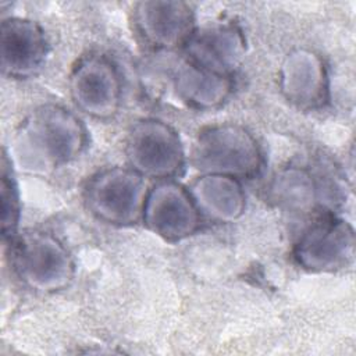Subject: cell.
Instances as JSON below:
<instances>
[{"label":"cell","mask_w":356,"mask_h":356,"mask_svg":"<svg viewBox=\"0 0 356 356\" xmlns=\"http://www.w3.org/2000/svg\"><path fill=\"white\" fill-rule=\"evenodd\" d=\"M82 120L64 106L46 103L35 107L14 136V156L26 171L49 174L76 160L88 146Z\"/></svg>","instance_id":"obj_1"},{"label":"cell","mask_w":356,"mask_h":356,"mask_svg":"<svg viewBox=\"0 0 356 356\" xmlns=\"http://www.w3.org/2000/svg\"><path fill=\"white\" fill-rule=\"evenodd\" d=\"M191 163L200 174H217L238 181L252 179L264 165L261 146L245 127L234 122L203 128L193 142Z\"/></svg>","instance_id":"obj_2"},{"label":"cell","mask_w":356,"mask_h":356,"mask_svg":"<svg viewBox=\"0 0 356 356\" xmlns=\"http://www.w3.org/2000/svg\"><path fill=\"white\" fill-rule=\"evenodd\" d=\"M10 241V261L19 281L40 293L67 289L75 277V261L67 246L40 229L17 232Z\"/></svg>","instance_id":"obj_3"},{"label":"cell","mask_w":356,"mask_h":356,"mask_svg":"<svg viewBox=\"0 0 356 356\" xmlns=\"http://www.w3.org/2000/svg\"><path fill=\"white\" fill-rule=\"evenodd\" d=\"M131 167H107L95 172L83 188V202L99 221L114 227L142 222L149 188Z\"/></svg>","instance_id":"obj_4"},{"label":"cell","mask_w":356,"mask_h":356,"mask_svg":"<svg viewBox=\"0 0 356 356\" xmlns=\"http://www.w3.org/2000/svg\"><path fill=\"white\" fill-rule=\"evenodd\" d=\"M125 156L132 170L156 181L175 179L186 165L179 134L157 118H143L131 125L125 139Z\"/></svg>","instance_id":"obj_5"},{"label":"cell","mask_w":356,"mask_h":356,"mask_svg":"<svg viewBox=\"0 0 356 356\" xmlns=\"http://www.w3.org/2000/svg\"><path fill=\"white\" fill-rule=\"evenodd\" d=\"M75 107L96 120L113 118L122 103V76L106 54L89 53L74 65L68 79Z\"/></svg>","instance_id":"obj_6"},{"label":"cell","mask_w":356,"mask_h":356,"mask_svg":"<svg viewBox=\"0 0 356 356\" xmlns=\"http://www.w3.org/2000/svg\"><path fill=\"white\" fill-rule=\"evenodd\" d=\"M293 259L310 273H331L349 266L355 256V229L331 213L320 214L300 234Z\"/></svg>","instance_id":"obj_7"},{"label":"cell","mask_w":356,"mask_h":356,"mask_svg":"<svg viewBox=\"0 0 356 356\" xmlns=\"http://www.w3.org/2000/svg\"><path fill=\"white\" fill-rule=\"evenodd\" d=\"M202 220L188 186L164 179L149 188L142 222L154 235L168 242L182 241L200 229Z\"/></svg>","instance_id":"obj_8"},{"label":"cell","mask_w":356,"mask_h":356,"mask_svg":"<svg viewBox=\"0 0 356 356\" xmlns=\"http://www.w3.org/2000/svg\"><path fill=\"white\" fill-rule=\"evenodd\" d=\"M132 22L142 42L156 50L184 49L197 28L193 8L181 0L139 1Z\"/></svg>","instance_id":"obj_9"},{"label":"cell","mask_w":356,"mask_h":356,"mask_svg":"<svg viewBox=\"0 0 356 356\" xmlns=\"http://www.w3.org/2000/svg\"><path fill=\"white\" fill-rule=\"evenodd\" d=\"M49 40L44 29L33 19L8 17L0 26L1 71L13 79H28L38 75L49 56Z\"/></svg>","instance_id":"obj_10"},{"label":"cell","mask_w":356,"mask_h":356,"mask_svg":"<svg viewBox=\"0 0 356 356\" xmlns=\"http://www.w3.org/2000/svg\"><path fill=\"white\" fill-rule=\"evenodd\" d=\"M280 88L284 97L299 110L324 107L330 100V78L323 57L310 49L291 51L281 65Z\"/></svg>","instance_id":"obj_11"},{"label":"cell","mask_w":356,"mask_h":356,"mask_svg":"<svg viewBox=\"0 0 356 356\" xmlns=\"http://www.w3.org/2000/svg\"><path fill=\"white\" fill-rule=\"evenodd\" d=\"M184 51L191 64L232 76L245 53V39L235 24L214 22L197 26Z\"/></svg>","instance_id":"obj_12"},{"label":"cell","mask_w":356,"mask_h":356,"mask_svg":"<svg viewBox=\"0 0 356 356\" xmlns=\"http://www.w3.org/2000/svg\"><path fill=\"white\" fill-rule=\"evenodd\" d=\"M202 216L218 222H234L246 210L242 181L217 174H202L188 186Z\"/></svg>","instance_id":"obj_13"},{"label":"cell","mask_w":356,"mask_h":356,"mask_svg":"<svg viewBox=\"0 0 356 356\" xmlns=\"http://www.w3.org/2000/svg\"><path fill=\"white\" fill-rule=\"evenodd\" d=\"M178 97L197 110H211L224 104L234 92L231 75L217 74L185 61L174 75Z\"/></svg>","instance_id":"obj_14"},{"label":"cell","mask_w":356,"mask_h":356,"mask_svg":"<svg viewBox=\"0 0 356 356\" xmlns=\"http://www.w3.org/2000/svg\"><path fill=\"white\" fill-rule=\"evenodd\" d=\"M270 189L273 200L289 211H312L324 199V188L318 177L309 168L299 165L282 168L274 177Z\"/></svg>","instance_id":"obj_15"},{"label":"cell","mask_w":356,"mask_h":356,"mask_svg":"<svg viewBox=\"0 0 356 356\" xmlns=\"http://www.w3.org/2000/svg\"><path fill=\"white\" fill-rule=\"evenodd\" d=\"M0 202H1V235L3 239H11L19 227L21 197L17 178L13 168V159H8L3 150L1 178H0Z\"/></svg>","instance_id":"obj_16"}]
</instances>
